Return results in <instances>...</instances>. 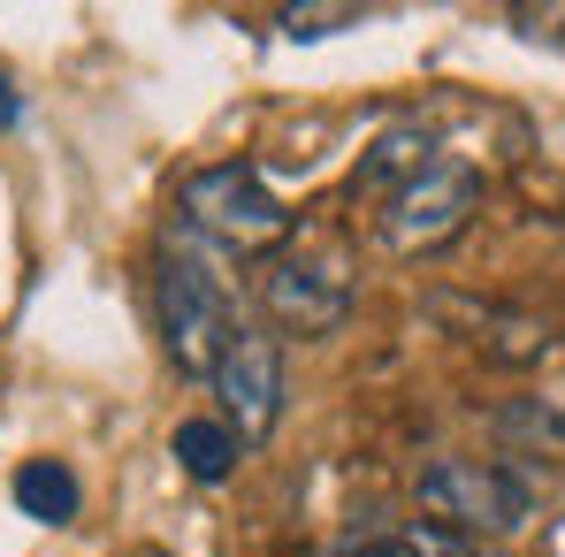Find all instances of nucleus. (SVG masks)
Wrapping results in <instances>:
<instances>
[{"label": "nucleus", "instance_id": "obj_1", "mask_svg": "<svg viewBox=\"0 0 565 557\" xmlns=\"http://www.w3.org/2000/svg\"><path fill=\"white\" fill-rule=\"evenodd\" d=\"M153 298H161V344H169L177 374L214 382L230 336H237L230 290L214 282V268H206L199 253H177V245H169V253H161V276H153Z\"/></svg>", "mask_w": 565, "mask_h": 557}, {"label": "nucleus", "instance_id": "obj_2", "mask_svg": "<svg viewBox=\"0 0 565 557\" xmlns=\"http://www.w3.org/2000/svg\"><path fill=\"white\" fill-rule=\"evenodd\" d=\"M184 222L191 229H206L214 245H230V253H268L290 237V206H282L268 176L253 169V161H214V169H191L184 176Z\"/></svg>", "mask_w": 565, "mask_h": 557}, {"label": "nucleus", "instance_id": "obj_3", "mask_svg": "<svg viewBox=\"0 0 565 557\" xmlns=\"http://www.w3.org/2000/svg\"><path fill=\"white\" fill-rule=\"evenodd\" d=\"M420 512H428V527H444V535H512V527H527V481L512 473V465L497 459H436L420 473Z\"/></svg>", "mask_w": 565, "mask_h": 557}, {"label": "nucleus", "instance_id": "obj_4", "mask_svg": "<svg viewBox=\"0 0 565 557\" xmlns=\"http://www.w3.org/2000/svg\"><path fill=\"white\" fill-rule=\"evenodd\" d=\"M473 214H481V176H473L467 161L436 153L413 184L390 199L382 237H390V253H436V245H451V237L467 229Z\"/></svg>", "mask_w": 565, "mask_h": 557}, {"label": "nucleus", "instance_id": "obj_5", "mask_svg": "<svg viewBox=\"0 0 565 557\" xmlns=\"http://www.w3.org/2000/svg\"><path fill=\"white\" fill-rule=\"evenodd\" d=\"M214 397H222V428L253 451V443H268L282 420V344L276 329H245L237 321V336H230V352H222V367H214Z\"/></svg>", "mask_w": 565, "mask_h": 557}, {"label": "nucleus", "instance_id": "obj_6", "mask_svg": "<svg viewBox=\"0 0 565 557\" xmlns=\"http://www.w3.org/2000/svg\"><path fill=\"white\" fill-rule=\"evenodd\" d=\"M260 306L282 336H329L352 313V276L337 260H313V253H276L260 268Z\"/></svg>", "mask_w": 565, "mask_h": 557}, {"label": "nucleus", "instance_id": "obj_7", "mask_svg": "<svg viewBox=\"0 0 565 557\" xmlns=\"http://www.w3.org/2000/svg\"><path fill=\"white\" fill-rule=\"evenodd\" d=\"M436 321L467 329V344H481L497 367H535L551 360V329L535 313H512V306H467V298H436Z\"/></svg>", "mask_w": 565, "mask_h": 557}, {"label": "nucleus", "instance_id": "obj_8", "mask_svg": "<svg viewBox=\"0 0 565 557\" xmlns=\"http://www.w3.org/2000/svg\"><path fill=\"white\" fill-rule=\"evenodd\" d=\"M428 161H436V130L428 122H390L367 146V161L352 169V199H397Z\"/></svg>", "mask_w": 565, "mask_h": 557}, {"label": "nucleus", "instance_id": "obj_9", "mask_svg": "<svg viewBox=\"0 0 565 557\" xmlns=\"http://www.w3.org/2000/svg\"><path fill=\"white\" fill-rule=\"evenodd\" d=\"M15 504H23V519H39V527H70L77 504H85V489H77V473L62 459H23L15 465Z\"/></svg>", "mask_w": 565, "mask_h": 557}, {"label": "nucleus", "instance_id": "obj_10", "mask_svg": "<svg viewBox=\"0 0 565 557\" xmlns=\"http://www.w3.org/2000/svg\"><path fill=\"white\" fill-rule=\"evenodd\" d=\"M169 451H177V465H184L191 481H206V489H214V481H230V473H237V459H245V443H237L222 420H184Z\"/></svg>", "mask_w": 565, "mask_h": 557}, {"label": "nucleus", "instance_id": "obj_11", "mask_svg": "<svg viewBox=\"0 0 565 557\" xmlns=\"http://www.w3.org/2000/svg\"><path fill=\"white\" fill-rule=\"evenodd\" d=\"M276 23H282V39H329V31L360 23V8H344V0H337V8H282Z\"/></svg>", "mask_w": 565, "mask_h": 557}, {"label": "nucleus", "instance_id": "obj_12", "mask_svg": "<svg viewBox=\"0 0 565 557\" xmlns=\"http://www.w3.org/2000/svg\"><path fill=\"white\" fill-rule=\"evenodd\" d=\"M337 557H420V550H413V535H382V543H344Z\"/></svg>", "mask_w": 565, "mask_h": 557}, {"label": "nucleus", "instance_id": "obj_13", "mask_svg": "<svg viewBox=\"0 0 565 557\" xmlns=\"http://www.w3.org/2000/svg\"><path fill=\"white\" fill-rule=\"evenodd\" d=\"M8 122H15V85L0 77V130H8Z\"/></svg>", "mask_w": 565, "mask_h": 557}]
</instances>
